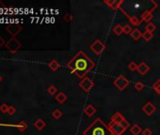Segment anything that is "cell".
<instances>
[{"instance_id":"6da1fadb","label":"cell","mask_w":160,"mask_h":135,"mask_svg":"<svg viewBox=\"0 0 160 135\" xmlns=\"http://www.w3.org/2000/svg\"><path fill=\"white\" fill-rule=\"evenodd\" d=\"M72 73L80 79H84L86 75L95 67V63L83 51L77 52L73 58L67 64Z\"/></svg>"},{"instance_id":"7a4b0ae2","label":"cell","mask_w":160,"mask_h":135,"mask_svg":"<svg viewBox=\"0 0 160 135\" xmlns=\"http://www.w3.org/2000/svg\"><path fill=\"white\" fill-rule=\"evenodd\" d=\"M83 135H113L108 126L101 118H96L87 129L83 131Z\"/></svg>"},{"instance_id":"3957f363","label":"cell","mask_w":160,"mask_h":135,"mask_svg":"<svg viewBox=\"0 0 160 135\" xmlns=\"http://www.w3.org/2000/svg\"><path fill=\"white\" fill-rule=\"evenodd\" d=\"M110 121L117 122V123L121 124V125L123 126L125 130H127L128 127H130V123H129L127 120L124 118V116L121 115L120 112H116L115 114H114L111 116V119H110Z\"/></svg>"},{"instance_id":"277c9868","label":"cell","mask_w":160,"mask_h":135,"mask_svg":"<svg viewBox=\"0 0 160 135\" xmlns=\"http://www.w3.org/2000/svg\"><path fill=\"white\" fill-rule=\"evenodd\" d=\"M113 84L118 89L120 90V91H123V90H124L129 85L130 82L124 77V75H119V76L114 80Z\"/></svg>"},{"instance_id":"5b68a950","label":"cell","mask_w":160,"mask_h":135,"mask_svg":"<svg viewBox=\"0 0 160 135\" xmlns=\"http://www.w3.org/2000/svg\"><path fill=\"white\" fill-rule=\"evenodd\" d=\"M108 129L109 130L111 131V133L113 135H121L124 131L125 129L121 125V124L117 123V122H113V121H110L108 123Z\"/></svg>"},{"instance_id":"8992f818","label":"cell","mask_w":160,"mask_h":135,"mask_svg":"<svg viewBox=\"0 0 160 135\" xmlns=\"http://www.w3.org/2000/svg\"><path fill=\"white\" fill-rule=\"evenodd\" d=\"M90 51L94 52L96 55H100L102 52L105 51L106 46L100 40H96L93 43H91V45L90 46Z\"/></svg>"},{"instance_id":"52a82bcc","label":"cell","mask_w":160,"mask_h":135,"mask_svg":"<svg viewBox=\"0 0 160 135\" xmlns=\"http://www.w3.org/2000/svg\"><path fill=\"white\" fill-rule=\"evenodd\" d=\"M93 86H94V82L89 77H85L84 79H82V80L80 81V82H79V87L86 93L90 92Z\"/></svg>"},{"instance_id":"ba28073f","label":"cell","mask_w":160,"mask_h":135,"mask_svg":"<svg viewBox=\"0 0 160 135\" xmlns=\"http://www.w3.org/2000/svg\"><path fill=\"white\" fill-rule=\"evenodd\" d=\"M6 48L8 49L9 51H10L12 54H15L19 49L21 48V43L15 39V38H12L10 39L8 42L6 43Z\"/></svg>"},{"instance_id":"9c48e42d","label":"cell","mask_w":160,"mask_h":135,"mask_svg":"<svg viewBox=\"0 0 160 135\" xmlns=\"http://www.w3.org/2000/svg\"><path fill=\"white\" fill-rule=\"evenodd\" d=\"M104 3L106 6H108L112 10H119L121 9V6L124 3L123 0H105Z\"/></svg>"},{"instance_id":"30bf717a","label":"cell","mask_w":160,"mask_h":135,"mask_svg":"<svg viewBox=\"0 0 160 135\" xmlns=\"http://www.w3.org/2000/svg\"><path fill=\"white\" fill-rule=\"evenodd\" d=\"M142 111L145 112L147 115H152L154 112L157 111V107L154 103H152L151 101H147V102L143 105L142 107Z\"/></svg>"},{"instance_id":"8fae6325","label":"cell","mask_w":160,"mask_h":135,"mask_svg":"<svg viewBox=\"0 0 160 135\" xmlns=\"http://www.w3.org/2000/svg\"><path fill=\"white\" fill-rule=\"evenodd\" d=\"M7 30L10 35H12L13 37H15L19 32H21L22 27L17 24H11L7 26Z\"/></svg>"},{"instance_id":"7c38bea8","label":"cell","mask_w":160,"mask_h":135,"mask_svg":"<svg viewBox=\"0 0 160 135\" xmlns=\"http://www.w3.org/2000/svg\"><path fill=\"white\" fill-rule=\"evenodd\" d=\"M150 69L151 68L148 66L145 62H141L138 65V69H137V70H138V72L140 75H145V74H147L148 72H149Z\"/></svg>"},{"instance_id":"4fadbf2b","label":"cell","mask_w":160,"mask_h":135,"mask_svg":"<svg viewBox=\"0 0 160 135\" xmlns=\"http://www.w3.org/2000/svg\"><path fill=\"white\" fill-rule=\"evenodd\" d=\"M153 19V12L151 10H144V12L141 14V19H140V22H146L149 24L150 21Z\"/></svg>"},{"instance_id":"5bb4252c","label":"cell","mask_w":160,"mask_h":135,"mask_svg":"<svg viewBox=\"0 0 160 135\" xmlns=\"http://www.w3.org/2000/svg\"><path fill=\"white\" fill-rule=\"evenodd\" d=\"M84 112L89 116V117H91L92 115H95V112H96V108H95L93 105L91 104H89L87 105V106L84 108Z\"/></svg>"},{"instance_id":"9a60e30c","label":"cell","mask_w":160,"mask_h":135,"mask_svg":"<svg viewBox=\"0 0 160 135\" xmlns=\"http://www.w3.org/2000/svg\"><path fill=\"white\" fill-rule=\"evenodd\" d=\"M130 132L133 135H139L142 132V129L140 127L139 125H138V124H134V125L130 127Z\"/></svg>"},{"instance_id":"2e32d148","label":"cell","mask_w":160,"mask_h":135,"mask_svg":"<svg viewBox=\"0 0 160 135\" xmlns=\"http://www.w3.org/2000/svg\"><path fill=\"white\" fill-rule=\"evenodd\" d=\"M130 36H131V38H132V39L134 40H139L140 39V38H142V33L140 32L139 29L135 28V29L132 30Z\"/></svg>"},{"instance_id":"e0dca14e","label":"cell","mask_w":160,"mask_h":135,"mask_svg":"<svg viewBox=\"0 0 160 135\" xmlns=\"http://www.w3.org/2000/svg\"><path fill=\"white\" fill-rule=\"evenodd\" d=\"M45 126H46V123H45L43 119H38V120H36L35 122H34V127H36V129L38 130H43L44 127H45Z\"/></svg>"},{"instance_id":"ac0fdd59","label":"cell","mask_w":160,"mask_h":135,"mask_svg":"<svg viewBox=\"0 0 160 135\" xmlns=\"http://www.w3.org/2000/svg\"><path fill=\"white\" fill-rule=\"evenodd\" d=\"M67 99H68L67 96L65 95V93H63V92H59V93L57 94V96H56L57 101L59 102L60 104H62V103L65 102V101L67 100Z\"/></svg>"},{"instance_id":"d6986e66","label":"cell","mask_w":160,"mask_h":135,"mask_svg":"<svg viewBox=\"0 0 160 135\" xmlns=\"http://www.w3.org/2000/svg\"><path fill=\"white\" fill-rule=\"evenodd\" d=\"M48 67L51 70L56 71L60 68V64H59V61H57V60H52V61L48 64Z\"/></svg>"},{"instance_id":"ffe728a7","label":"cell","mask_w":160,"mask_h":135,"mask_svg":"<svg viewBox=\"0 0 160 135\" xmlns=\"http://www.w3.org/2000/svg\"><path fill=\"white\" fill-rule=\"evenodd\" d=\"M128 20H129V22L134 26H138L141 24V22H140V20L137 16H131L130 15V16L128 17Z\"/></svg>"},{"instance_id":"44dd1931","label":"cell","mask_w":160,"mask_h":135,"mask_svg":"<svg viewBox=\"0 0 160 135\" xmlns=\"http://www.w3.org/2000/svg\"><path fill=\"white\" fill-rule=\"evenodd\" d=\"M112 31L114 34H116L117 36H121L123 33V26H121V25H116L113 27Z\"/></svg>"},{"instance_id":"7402d4cb","label":"cell","mask_w":160,"mask_h":135,"mask_svg":"<svg viewBox=\"0 0 160 135\" xmlns=\"http://www.w3.org/2000/svg\"><path fill=\"white\" fill-rule=\"evenodd\" d=\"M154 38V34L152 33V32H149V31H144L142 33V39L144 40H146V41H150L152 39Z\"/></svg>"},{"instance_id":"603a6c76","label":"cell","mask_w":160,"mask_h":135,"mask_svg":"<svg viewBox=\"0 0 160 135\" xmlns=\"http://www.w3.org/2000/svg\"><path fill=\"white\" fill-rule=\"evenodd\" d=\"M145 30L153 33L154 30H157V25L153 24V22H149V24H147V25L145 26Z\"/></svg>"},{"instance_id":"cb8c5ba5","label":"cell","mask_w":160,"mask_h":135,"mask_svg":"<svg viewBox=\"0 0 160 135\" xmlns=\"http://www.w3.org/2000/svg\"><path fill=\"white\" fill-rule=\"evenodd\" d=\"M134 87H135V89L137 90V91H142L143 88H144V84L141 81H138L134 85Z\"/></svg>"},{"instance_id":"d4e9b609","label":"cell","mask_w":160,"mask_h":135,"mask_svg":"<svg viewBox=\"0 0 160 135\" xmlns=\"http://www.w3.org/2000/svg\"><path fill=\"white\" fill-rule=\"evenodd\" d=\"M52 116L55 119H59L62 116V112L59 110V109H56V110H54V112H52Z\"/></svg>"},{"instance_id":"484cf974","label":"cell","mask_w":160,"mask_h":135,"mask_svg":"<svg viewBox=\"0 0 160 135\" xmlns=\"http://www.w3.org/2000/svg\"><path fill=\"white\" fill-rule=\"evenodd\" d=\"M153 89L157 92V94L160 95V79H158V80L153 85Z\"/></svg>"},{"instance_id":"4316f807","label":"cell","mask_w":160,"mask_h":135,"mask_svg":"<svg viewBox=\"0 0 160 135\" xmlns=\"http://www.w3.org/2000/svg\"><path fill=\"white\" fill-rule=\"evenodd\" d=\"M47 91L50 95H55V94H57V92H58V88H57L55 85H50L48 87Z\"/></svg>"},{"instance_id":"83f0119b","label":"cell","mask_w":160,"mask_h":135,"mask_svg":"<svg viewBox=\"0 0 160 135\" xmlns=\"http://www.w3.org/2000/svg\"><path fill=\"white\" fill-rule=\"evenodd\" d=\"M63 19H64V21H65L66 22H71L72 21L74 20V16L72 14H70V13H66L65 15H64Z\"/></svg>"},{"instance_id":"f1b7e54d","label":"cell","mask_w":160,"mask_h":135,"mask_svg":"<svg viewBox=\"0 0 160 135\" xmlns=\"http://www.w3.org/2000/svg\"><path fill=\"white\" fill-rule=\"evenodd\" d=\"M128 69L130 70L131 71H135V70H137V69H138V65H137V64H136V62L132 61V62L129 63V65H128Z\"/></svg>"},{"instance_id":"f546056e","label":"cell","mask_w":160,"mask_h":135,"mask_svg":"<svg viewBox=\"0 0 160 135\" xmlns=\"http://www.w3.org/2000/svg\"><path fill=\"white\" fill-rule=\"evenodd\" d=\"M132 27H131V25H123V33L125 34H127V35H129V34H131L132 32Z\"/></svg>"},{"instance_id":"4dcf8cb0","label":"cell","mask_w":160,"mask_h":135,"mask_svg":"<svg viewBox=\"0 0 160 135\" xmlns=\"http://www.w3.org/2000/svg\"><path fill=\"white\" fill-rule=\"evenodd\" d=\"M9 108H10L9 105H7L6 103H4V104L1 105V106H0V112L5 114V112H8V111H9Z\"/></svg>"},{"instance_id":"1f68e13d","label":"cell","mask_w":160,"mask_h":135,"mask_svg":"<svg viewBox=\"0 0 160 135\" xmlns=\"http://www.w3.org/2000/svg\"><path fill=\"white\" fill-rule=\"evenodd\" d=\"M17 127L21 130H25L26 127H28V125H26V123H25L24 121H22V122H20V124H18L17 125Z\"/></svg>"},{"instance_id":"d6a6232c","label":"cell","mask_w":160,"mask_h":135,"mask_svg":"<svg viewBox=\"0 0 160 135\" xmlns=\"http://www.w3.org/2000/svg\"><path fill=\"white\" fill-rule=\"evenodd\" d=\"M142 135H152L153 134V132H152V130L149 129V127H147V129H144L142 130Z\"/></svg>"},{"instance_id":"836d02e7","label":"cell","mask_w":160,"mask_h":135,"mask_svg":"<svg viewBox=\"0 0 160 135\" xmlns=\"http://www.w3.org/2000/svg\"><path fill=\"white\" fill-rule=\"evenodd\" d=\"M8 112H9V115H14V114H15V112H16V109H15L13 106H10L9 111H8Z\"/></svg>"},{"instance_id":"e575fe53","label":"cell","mask_w":160,"mask_h":135,"mask_svg":"<svg viewBox=\"0 0 160 135\" xmlns=\"http://www.w3.org/2000/svg\"><path fill=\"white\" fill-rule=\"evenodd\" d=\"M4 44H5V40H4L3 38H2L1 36H0V48H1Z\"/></svg>"},{"instance_id":"d590c367","label":"cell","mask_w":160,"mask_h":135,"mask_svg":"<svg viewBox=\"0 0 160 135\" xmlns=\"http://www.w3.org/2000/svg\"><path fill=\"white\" fill-rule=\"evenodd\" d=\"M2 79H3V78H2V76H1V75H0V82H2Z\"/></svg>"}]
</instances>
